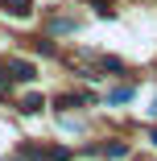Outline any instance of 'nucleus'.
Masks as SVG:
<instances>
[{"label":"nucleus","instance_id":"1","mask_svg":"<svg viewBox=\"0 0 157 161\" xmlns=\"http://www.w3.org/2000/svg\"><path fill=\"white\" fill-rule=\"evenodd\" d=\"M0 4H4V13H13V17H29L33 0H0Z\"/></svg>","mask_w":157,"mask_h":161},{"label":"nucleus","instance_id":"2","mask_svg":"<svg viewBox=\"0 0 157 161\" xmlns=\"http://www.w3.org/2000/svg\"><path fill=\"white\" fill-rule=\"evenodd\" d=\"M8 70H13L21 83H29V79H33V66H29V62H21V58H13V62H8Z\"/></svg>","mask_w":157,"mask_h":161},{"label":"nucleus","instance_id":"3","mask_svg":"<svg viewBox=\"0 0 157 161\" xmlns=\"http://www.w3.org/2000/svg\"><path fill=\"white\" fill-rule=\"evenodd\" d=\"M99 153H104V157H112V161H120L124 153H128V145H120V141H116V145H104Z\"/></svg>","mask_w":157,"mask_h":161},{"label":"nucleus","instance_id":"4","mask_svg":"<svg viewBox=\"0 0 157 161\" xmlns=\"http://www.w3.org/2000/svg\"><path fill=\"white\" fill-rule=\"evenodd\" d=\"M21 112H42V95H25V103H21Z\"/></svg>","mask_w":157,"mask_h":161},{"label":"nucleus","instance_id":"5","mask_svg":"<svg viewBox=\"0 0 157 161\" xmlns=\"http://www.w3.org/2000/svg\"><path fill=\"white\" fill-rule=\"evenodd\" d=\"M124 99H132V91H128V87H120V91L108 95V103H124Z\"/></svg>","mask_w":157,"mask_h":161},{"label":"nucleus","instance_id":"6","mask_svg":"<svg viewBox=\"0 0 157 161\" xmlns=\"http://www.w3.org/2000/svg\"><path fill=\"white\" fill-rule=\"evenodd\" d=\"M8 87V75H4V66H0V91H4Z\"/></svg>","mask_w":157,"mask_h":161},{"label":"nucleus","instance_id":"7","mask_svg":"<svg viewBox=\"0 0 157 161\" xmlns=\"http://www.w3.org/2000/svg\"><path fill=\"white\" fill-rule=\"evenodd\" d=\"M149 141H153V145H157V128H153V132H149Z\"/></svg>","mask_w":157,"mask_h":161}]
</instances>
